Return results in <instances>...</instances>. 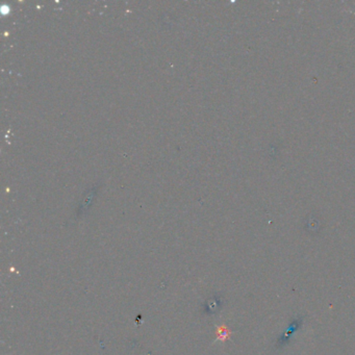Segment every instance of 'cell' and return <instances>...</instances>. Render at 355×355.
Returning a JSON list of instances; mask_svg holds the SVG:
<instances>
[{"label": "cell", "instance_id": "cell-1", "mask_svg": "<svg viewBox=\"0 0 355 355\" xmlns=\"http://www.w3.org/2000/svg\"><path fill=\"white\" fill-rule=\"evenodd\" d=\"M230 336V332L228 331L227 328L225 327H222V328H219V339L220 340H225V339H228Z\"/></svg>", "mask_w": 355, "mask_h": 355}]
</instances>
